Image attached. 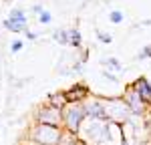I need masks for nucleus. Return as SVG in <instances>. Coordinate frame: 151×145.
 <instances>
[{"mask_svg":"<svg viewBox=\"0 0 151 145\" xmlns=\"http://www.w3.org/2000/svg\"><path fill=\"white\" fill-rule=\"evenodd\" d=\"M28 139L35 145H60V141L65 139V129L35 123L30 127V131H28Z\"/></svg>","mask_w":151,"mask_h":145,"instance_id":"obj_1","label":"nucleus"},{"mask_svg":"<svg viewBox=\"0 0 151 145\" xmlns=\"http://www.w3.org/2000/svg\"><path fill=\"white\" fill-rule=\"evenodd\" d=\"M105 105V119L111 121V123H117V125H125L129 123V119L133 117L129 107L125 105V101L121 97H115V99H103Z\"/></svg>","mask_w":151,"mask_h":145,"instance_id":"obj_2","label":"nucleus"},{"mask_svg":"<svg viewBox=\"0 0 151 145\" xmlns=\"http://www.w3.org/2000/svg\"><path fill=\"white\" fill-rule=\"evenodd\" d=\"M63 113V129L70 135H77V131L81 129V123L85 121V111H83L81 103H67Z\"/></svg>","mask_w":151,"mask_h":145,"instance_id":"obj_3","label":"nucleus"},{"mask_svg":"<svg viewBox=\"0 0 151 145\" xmlns=\"http://www.w3.org/2000/svg\"><path fill=\"white\" fill-rule=\"evenodd\" d=\"M35 123L63 127V113H60V109H55V107H50V105H40L35 111Z\"/></svg>","mask_w":151,"mask_h":145,"instance_id":"obj_4","label":"nucleus"},{"mask_svg":"<svg viewBox=\"0 0 151 145\" xmlns=\"http://www.w3.org/2000/svg\"><path fill=\"white\" fill-rule=\"evenodd\" d=\"M81 105H83V111H85V117H91V119H105V105H103V99H101V97L89 95Z\"/></svg>","mask_w":151,"mask_h":145,"instance_id":"obj_5","label":"nucleus"},{"mask_svg":"<svg viewBox=\"0 0 151 145\" xmlns=\"http://www.w3.org/2000/svg\"><path fill=\"white\" fill-rule=\"evenodd\" d=\"M121 99L125 101V105L129 107L131 115H143V113H145V109H147V103L137 95V91H135L133 87H129L127 91H125V95L121 97Z\"/></svg>","mask_w":151,"mask_h":145,"instance_id":"obj_6","label":"nucleus"},{"mask_svg":"<svg viewBox=\"0 0 151 145\" xmlns=\"http://www.w3.org/2000/svg\"><path fill=\"white\" fill-rule=\"evenodd\" d=\"M65 97H67V101H69V103H83V101L89 97V89H87L83 83L73 85L70 89L65 91Z\"/></svg>","mask_w":151,"mask_h":145,"instance_id":"obj_7","label":"nucleus"},{"mask_svg":"<svg viewBox=\"0 0 151 145\" xmlns=\"http://www.w3.org/2000/svg\"><path fill=\"white\" fill-rule=\"evenodd\" d=\"M131 87L137 91V95H139L147 105H151V83L145 79V77H139V79L131 85Z\"/></svg>","mask_w":151,"mask_h":145,"instance_id":"obj_8","label":"nucleus"},{"mask_svg":"<svg viewBox=\"0 0 151 145\" xmlns=\"http://www.w3.org/2000/svg\"><path fill=\"white\" fill-rule=\"evenodd\" d=\"M69 101H67V97H65V91H55V93H50L47 99V105H50V107L55 109H65V105H67Z\"/></svg>","mask_w":151,"mask_h":145,"instance_id":"obj_9","label":"nucleus"},{"mask_svg":"<svg viewBox=\"0 0 151 145\" xmlns=\"http://www.w3.org/2000/svg\"><path fill=\"white\" fill-rule=\"evenodd\" d=\"M4 28L6 30H10V32H24V30H28V20H4Z\"/></svg>","mask_w":151,"mask_h":145,"instance_id":"obj_10","label":"nucleus"},{"mask_svg":"<svg viewBox=\"0 0 151 145\" xmlns=\"http://www.w3.org/2000/svg\"><path fill=\"white\" fill-rule=\"evenodd\" d=\"M69 45L75 48H79L83 45V38H81V32L79 28H69Z\"/></svg>","mask_w":151,"mask_h":145,"instance_id":"obj_11","label":"nucleus"},{"mask_svg":"<svg viewBox=\"0 0 151 145\" xmlns=\"http://www.w3.org/2000/svg\"><path fill=\"white\" fill-rule=\"evenodd\" d=\"M52 38L57 40L58 45H69V30H57Z\"/></svg>","mask_w":151,"mask_h":145,"instance_id":"obj_12","label":"nucleus"},{"mask_svg":"<svg viewBox=\"0 0 151 145\" xmlns=\"http://www.w3.org/2000/svg\"><path fill=\"white\" fill-rule=\"evenodd\" d=\"M8 20H26V12L22 8H12L8 14Z\"/></svg>","mask_w":151,"mask_h":145,"instance_id":"obj_13","label":"nucleus"},{"mask_svg":"<svg viewBox=\"0 0 151 145\" xmlns=\"http://www.w3.org/2000/svg\"><path fill=\"white\" fill-rule=\"evenodd\" d=\"M137 60H145V59H151V45H147V47H143L137 52V57H135Z\"/></svg>","mask_w":151,"mask_h":145,"instance_id":"obj_14","label":"nucleus"},{"mask_svg":"<svg viewBox=\"0 0 151 145\" xmlns=\"http://www.w3.org/2000/svg\"><path fill=\"white\" fill-rule=\"evenodd\" d=\"M109 20H111L113 24H121V22H123V12H121V10H111Z\"/></svg>","mask_w":151,"mask_h":145,"instance_id":"obj_15","label":"nucleus"},{"mask_svg":"<svg viewBox=\"0 0 151 145\" xmlns=\"http://www.w3.org/2000/svg\"><path fill=\"white\" fill-rule=\"evenodd\" d=\"M50 20H52V14H50L47 8L38 14V22H40V24H50Z\"/></svg>","mask_w":151,"mask_h":145,"instance_id":"obj_16","label":"nucleus"},{"mask_svg":"<svg viewBox=\"0 0 151 145\" xmlns=\"http://www.w3.org/2000/svg\"><path fill=\"white\" fill-rule=\"evenodd\" d=\"M60 145H79V141H77V137H75V135H70V133L65 131V139L60 141Z\"/></svg>","mask_w":151,"mask_h":145,"instance_id":"obj_17","label":"nucleus"},{"mask_svg":"<svg viewBox=\"0 0 151 145\" xmlns=\"http://www.w3.org/2000/svg\"><path fill=\"white\" fill-rule=\"evenodd\" d=\"M97 36H99V40H101L103 45H111V42H113V36H111V34H105L103 30H97Z\"/></svg>","mask_w":151,"mask_h":145,"instance_id":"obj_18","label":"nucleus"},{"mask_svg":"<svg viewBox=\"0 0 151 145\" xmlns=\"http://www.w3.org/2000/svg\"><path fill=\"white\" fill-rule=\"evenodd\" d=\"M103 65H107V67H113L115 71H121V62L117 59H107V60H103Z\"/></svg>","mask_w":151,"mask_h":145,"instance_id":"obj_19","label":"nucleus"},{"mask_svg":"<svg viewBox=\"0 0 151 145\" xmlns=\"http://www.w3.org/2000/svg\"><path fill=\"white\" fill-rule=\"evenodd\" d=\"M22 47H24L22 40H14V42L10 45V52H20V50H22Z\"/></svg>","mask_w":151,"mask_h":145,"instance_id":"obj_20","label":"nucleus"},{"mask_svg":"<svg viewBox=\"0 0 151 145\" xmlns=\"http://www.w3.org/2000/svg\"><path fill=\"white\" fill-rule=\"evenodd\" d=\"M24 32H26V38H28V40H36V38H38V34L32 32V30H24Z\"/></svg>","mask_w":151,"mask_h":145,"instance_id":"obj_21","label":"nucleus"},{"mask_svg":"<svg viewBox=\"0 0 151 145\" xmlns=\"http://www.w3.org/2000/svg\"><path fill=\"white\" fill-rule=\"evenodd\" d=\"M45 10V8H42V6H35V8H32V12H35V14H40V12Z\"/></svg>","mask_w":151,"mask_h":145,"instance_id":"obj_22","label":"nucleus"}]
</instances>
